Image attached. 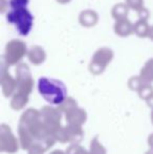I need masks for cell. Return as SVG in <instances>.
Returning a JSON list of instances; mask_svg holds the SVG:
<instances>
[{
    "instance_id": "19",
    "label": "cell",
    "mask_w": 153,
    "mask_h": 154,
    "mask_svg": "<svg viewBox=\"0 0 153 154\" xmlns=\"http://www.w3.org/2000/svg\"><path fill=\"white\" fill-rule=\"evenodd\" d=\"M77 106H78V104H77L76 100H75L74 97H66V100L61 104V105L58 106V109H59L60 111L64 114V113H66L68 110L72 109V108L77 107Z\"/></svg>"
},
{
    "instance_id": "15",
    "label": "cell",
    "mask_w": 153,
    "mask_h": 154,
    "mask_svg": "<svg viewBox=\"0 0 153 154\" xmlns=\"http://www.w3.org/2000/svg\"><path fill=\"white\" fill-rule=\"evenodd\" d=\"M139 77L144 83L151 84L153 82V58L145 63L143 68L139 71Z\"/></svg>"
},
{
    "instance_id": "3",
    "label": "cell",
    "mask_w": 153,
    "mask_h": 154,
    "mask_svg": "<svg viewBox=\"0 0 153 154\" xmlns=\"http://www.w3.org/2000/svg\"><path fill=\"white\" fill-rule=\"evenodd\" d=\"M38 90L41 97L50 105L59 106L67 97V89L61 81L48 79L46 77L40 78L38 81Z\"/></svg>"
},
{
    "instance_id": "9",
    "label": "cell",
    "mask_w": 153,
    "mask_h": 154,
    "mask_svg": "<svg viewBox=\"0 0 153 154\" xmlns=\"http://www.w3.org/2000/svg\"><path fill=\"white\" fill-rule=\"evenodd\" d=\"M84 136L83 128L81 126L66 125L62 126L56 133V140L62 144L69 143L72 144H79Z\"/></svg>"
},
{
    "instance_id": "12",
    "label": "cell",
    "mask_w": 153,
    "mask_h": 154,
    "mask_svg": "<svg viewBox=\"0 0 153 154\" xmlns=\"http://www.w3.org/2000/svg\"><path fill=\"white\" fill-rule=\"evenodd\" d=\"M133 26H134V24H133L128 18H126V19L115 21L113 29H115V32L118 36L128 37V36H130V35L134 34Z\"/></svg>"
},
{
    "instance_id": "29",
    "label": "cell",
    "mask_w": 153,
    "mask_h": 154,
    "mask_svg": "<svg viewBox=\"0 0 153 154\" xmlns=\"http://www.w3.org/2000/svg\"><path fill=\"white\" fill-rule=\"evenodd\" d=\"M146 102H147V105L149 106V107H151L152 109H153V94H152L151 97H150L149 99H148Z\"/></svg>"
},
{
    "instance_id": "2",
    "label": "cell",
    "mask_w": 153,
    "mask_h": 154,
    "mask_svg": "<svg viewBox=\"0 0 153 154\" xmlns=\"http://www.w3.org/2000/svg\"><path fill=\"white\" fill-rule=\"evenodd\" d=\"M17 89L11 99V108L16 111L22 110L27 105L29 95L34 89V79L31 69L25 63H20L16 67Z\"/></svg>"
},
{
    "instance_id": "20",
    "label": "cell",
    "mask_w": 153,
    "mask_h": 154,
    "mask_svg": "<svg viewBox=\"0 0 153 154\" xmlns=\"http://www.w3.org/2000/svg\"><path fill=\"white\" fill-rule=\"evenodd\" d=\"M137 93H139V97H141V99L147 101V100L153 94V86L151 84L145 83L141 88H139V90L137 91Z\"/></svg>"
},
{
    "instance_id": "5",
    "label": "cell",
    "mask_w": 153,
    "mask_h": 154,
    "mask_svg": "<svg viewBox=\"0 0 153 154\" xmlns=\"http://www.w3.org/2000/svg\"><path fill=\"white\" fill-rule=\"evenodd\" d=\"M27 46L23 41L21 40H11L6 43L5 51H4V64L6 66H13V65H19L22 63V59L27 56Z\"/></svg>"
},
{
    "instance_id": "34",
    "label": "cell",
    "mask_w": 153,
    "mask_h": 154,
    "mask_svg": "<svg viewBox=\"0 0 153 154\" xmlns=\"http://www.w3.org/2000/svg\"><path fill=\"white\" fill-rule=\"evenodd\" d=\"M151 122L153 124V109H152V111H151Z\"/></svg>"
},
{
    "instance_id": "27",
    "label": "cell",
    "mask_w": 153,
    "mask_h": 154,
    "mask_svg": "<svg viewBox=\"0 0 153 154\" xmlns=\"http://www.w3.org/2000/svg\"><path fill=\"white\" fill-rule=\"evenodd\" d=\"M10 3H8V0H0V13H4L5 10L8 8Z\"/></svg>"
},
{
    "instance_id": "31",
    "label": "cell",
    "mask_w": 153,
    "mask_h": 154,
    "mask_svg": "<svg viewBox=\"0 0 153 154\" xmlns=\"http://www.w3.org/2000/svg\"><path fill=\"white\" fill-rule=\"evenodd\" d=\"M148 38L151 39V40L153 41V25L150 27V32H149V36H148Z\"/></svg>"
},
{
    "instance_id": "26",
    "label": "cell",
    "mask_w": 153,
    "mask_h": 154,
    "mask_svg": "<svg viewBox=\"0 0 153 154\" xmlns=\"http://www.w3.org/2000/svg\"><path fill=\"white\" fill-rule=\"evenodd\" d=\"M137 14H139V19H145V20L149 19V11L147 8H144V10H142Z\"/></svg>"
},
{
    "instance_id": "16",
    "label": "cell",
    "mask_w": 153,
    "mask_h": 154,
    "mask_svg": "<svg viewBox=\"0 0 153 154\" xmlns=\"http://www.w3.org/2000/svg\"><path fill=\"white\" fill-rule=\"evenodd\" d=\"M150 25L148 24V20L145 19H139L136 22L134 23V34L136 35L139 38H146V37L149 36V32H150Z\"/></svg>"
},
{
    "instance_id": "8",
    "label": "cell",
    "mask_w": 153,
    "mask_h": 154,
    "mask_svg": "<svg viewBox=\"0 0 153 154\" xmlns=\"http://www.w3.org/2000/svg\"><path fill=\"white\" fill-rule=\"evenodd\" d=\"M40 116L42 119L43 123L46 125V127L55 134L58 132V130L62 127L61 120H62V113L58 107H53V106H43L40 109Z\"/></svg>"
},
{
    "instance_id": "13",
    "label": "cell",
    "mask_w": 153,
    "mask_h": 154,
    "mask_svg": "<svg viewBox=\"0 0 153 154\" xmlns=\"http://www.w3.org/2000/svg\"><path fill=\"white\" fill-rule=\"evenodd\" d=\"M98 13L92 10H84L79 15V22L84 27H92L98 23Z\"/></svg>"
},
{
    "instance_id": "30",
    "label": "cell",
    "mask_w": 153,
    "mask_h": 154,
    "mask_svg": "<svg viewBox=\"0 0 153 154\" xmlns=\"http://www.w3.org/2000/svg\"><path fill=\"white\" fill-rule=\"evenodd\" d=\"M49 154H66V152H65V151H63V150H60V149H57V150L51 151Z\"/></svg>"
},
{
    "instance_id": "7",
    "label": "cell",
    "mask_w": 153,
    "mask_h": 154,
    "mask_svg": "<svg viewBox=\"0 0 153 154\" xmlns=\"http://www.w3.org/2000/svg\"><path fill=\"white\" fill-rule=\"evenodd\" d=\"M19 138L13 133L12 129L6 124L0 125V151L3 153L14 154L19 150Z\"/></svg>"
},
{
    "instance_id": "33",
    "label": "cell",
    "mask_w": 153,
    "mask_h": 154,
    "mask_svg": "<svg viewBox=\"0 0 153 154\" xmlns=\"http://www.w3.org/2000/svg\"><path fill=\"white\" fill-rule=\"evenodd\" d=\"M146 154H153V148H149V150L146 152Z\"/></svg>"
},
{
    "instance_id": "17",
    "label": "cell",
    "mask_w": 153,
    "mask_h": 154,
    "mask_svg": "<svg viewBox=\"0 0 153 154\" xmlns=\"http://www.w3.org/2000/svg\"><path fill=\"white\" fill-rule=\"evenodd\" d=\"M129 13V8L126 3H116L111 10V16L115 21L126 19Z\"/></svg>"
},
{
    "instance_id": "24",
    "label": "cell",
    "mask_w": 153,
    "mask_h": 154,
    "mask_svg": "<svg viewBox=\"0 0 153 154\" xmlns=\"http://www.w3.org/2000/svg\"><path fill=\"white\" fill-rule=\"evenodd\" d=\"M27 154H44L46 152V149L42 146V145L39 144H34L31 148L27 150Z\"/></svg>"
},
{
    "instance_id": "21",
    "label": "cell",
    "mask_w": 153,
    "mask_h": 154,
    "mask_svg": "<svg viewBox=\"0 0 153 154\" xmlns=\"http://www.w3.org/2000/svg\"><path fill=\"white\" fill-rule=\"evenodd\" d=\"M66 154H90L89 150H86L80 144H72L66 149Z\"/></svg>"
},
{
    "instance_id": "1",
    "label": "cell",
    "mask_w": 153,
    "mask_h": 154,
    "mask_svg": "<svg viewBox=\"0 0 153 154\" xmlns=\"http://www.w3.org/2000/svg\"><path fill=\"white\" fill-rule=\"evenodd\" d=\"M18 138L23 150H29L34 144H39L47 151L57 142L55 134L43 123L40 110L35 108H29L21 114L18 124Z\"/></svg>"
},
{
    "instance_id": "32",
    "label": "cell",
    "mask_w": 153,
    "mask_h": 154,
    "mask_svg": "<svg viewBox=\"0 0 153 154\" xmlns=\"http://www.w3.org/2000/svg\"><path fill=\"white\" fill-rule=\"evenodd\" d=\"M56 1H57L58 3H60V4H66V3H68L70 0H56Z\"/></svg>"
},
{
    "instance_id": "22",
    "label": "cell",
    "mask_w": 153,
    "mask_h": 154,
    "mask_svg": "<svg viewBox=\"0 0 153 154\" xmlns=\"http://www.w3.org/2000/svg\"><path fill=\"white\" fill-rule=\"evenodd\" d=\"M143 80L141 79L139 75H136V77H131L128 81V87L130 88L131 90H134V91H139V88L144 85Z\"/></svg>"
},
{
    "instance_id": "14",
    "label": "cell",
    "mask_w": 153,
    "mask_h": 154,
    "mask_svg": "<svg viewBox=\"0 0 153 154\" xmlns=\"http://www.w3.org/2000/svg\"><path fill=\"white\" fill-rule=\"evenodd\" d=\"M27 58L29 61L34 65H40L46 59V53L39 45H34L27 51Z\"/></svg>"
},
{
    "instance_id": "23",
    "label": "cell",
    "mask_w": 153,
    "mask_h": 154,
    "mask_svg": "<svg viewBox=\"0 0 153 154\" xmlns=\"http://www.w3.org/2000/svg\"><path fill=\"white\" fill-rule=\"evenodd\" d=\"M125 3L128 5V8L130 10H133L137 13L145 8V6H144V0H126Z\"/></svg>"
},
{
    "instance_id": "11",
    "label": "cell",
    "mask_w": 153,
    "mask_h": 154,
    "mask_svg": "<svg viewBox=\"0 0 153 154\" xmlns=\"http://www.w3.org/2000/svg\"><path fill=\"white\" fill-rule=\"evenodd\" d=\"M64 118L67 123V125H74V126H83V124L87 120V113L83 108L74 107L72 109L68 110L66 113H64Z\"/></svg>"
},
{
    "instance_id": "10",
    "label": "cell",
    "mask_w": 153,
    "mask_h": 154,
    "mask_svg": "<svg viewBox=\"0 0 153 154\" xmlns=\"http://www.w3.org/2000/svg\"><path fill=\"white\" fill-rule=\"evenodd\" d=\"M1 90L5 97H13L17 89L16 78H13L8 70V66L5 64L2 65L1 69Z\"/></svg>"
},
{
    "instance_id": "28",
    "label": "cell",
    "mask_w": 153,
    "mask_h": 154,
    "mask_svg": "<svg viewBox=\"0 0 153 154\" xmlns=\"http://www.w3.org/2000/svg\"><path fill=\"white\" fill-rule=\"evenodd\" d=\"M148 145L150 148H153V133H151L148 137Z\"/></svg>"
},
{
    "instance_id": "4",
    "label": "cell",
    "mask_w": 153,
    "mask_h": 154,
    "mask_svg": "<svg viewBox=\"0 0 153 154\" xmlns=\"http://www.w3.org/2000/svg\"><path fill=\"white\" fill-rule=\"evenodd\" d=\"M6 20L16 26L21 36H27L33 27L34 17L26 8H16L6 14Z\"/></svg>"
},
{
    "instance_id": "25",
    "label": "cell",
    "mask_w": 153,
    "mask_h": 154,
    "mask_svg": "<svg viewBox=\"0 0 153 154\" xmlns=\"http://www.w3.org/2000/svg\"><path fill=\"white\" fill-rule=\"evenodd\" d=\"M11 8H26L29 4V0H8Z\"/></svg>"
},
{
    "instance_id": "6",
    "label": "cell",
    "mask_w": 153,
    "mask_h": 154,
    "mask_svg": "<svg viewBox=\"0 0 153 154\" xmlns=\"http://www.w3.org/2000/svg\"><path fill=\"white\" fill-rule=\"evenodd\" d=\"M113 51L112 49L108 47H101L92 56V59L89 63V71L94 75H99L104 72L107 68L108 64L113 59Z\"/></svg>"
},
{
    "instance_id": "18",
    "label": "cell",
    "mask_w": 153,
    "mask_h": 154,
    "mask_svg": "<svg viewBox=\"0 0 153 154\" xmlns=\"http://www.w3.org/2000/svg\"><path fill=\"white\" fill-rule=\"evenodd\" d=\"M89 153L90 154H107V150L104 146L102 145V143L99 140L98 136L91 140L90 142V147H89Z\"/></svg>"
}]
</instances>
